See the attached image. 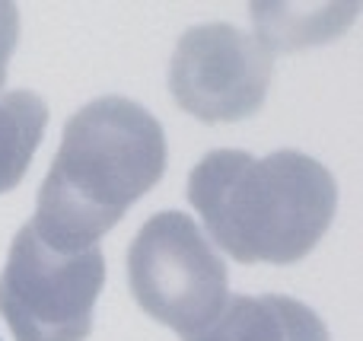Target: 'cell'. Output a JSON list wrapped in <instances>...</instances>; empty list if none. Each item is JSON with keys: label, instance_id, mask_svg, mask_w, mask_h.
<instances>
[{"label": "cell", "instance_id": "obj_6", "mask_svg": "<svg viewBox=\"0 0 363 341\" xmlns=\"http://www.w3.org/2000/svg\"><path fill=\"white\" fill-rule=\"evenodd\" d=\"M182 341H332L319 313L281 294L230 297L211 325Z\"/></svg>", "mask_w": 363, "mask_h": 341}, {"label": "cell", "instance_id": "obj_8", "mask_svg": "<svg viewBox=\"0 0 363 341\" xmlns=\"http://www.w3.org/2000/svg\"><path fill=\"white\" fill-rule=\"evenodd\" d=\"M48 128V106L29 89L0 93V195L23 182L42 134Z\"/></svg>", "mask_w": 363, "mask_h": 341}, {"label": "cell", "instance_id": "obj_3", "mask_svg": "<svg viewBox=\"0 0 363 341\" xmlns=\"http://www.w3.org/2000/svg\"><path fill=\"white\" fill-rule=\"evenodd\" d=\"M102 284L106 259L99 246L55 249L29 220L0 272V316L16 341H86Z\"/></svg>", "mask_w": 363, "mask_h": 341}, {"label": "cell", "instance_id": "obj_4", "mask_svg": "<svg viewBox=\"0 0 363 341\" xmlns=\"http://www.w3.org/2000/svg\"><path fill=\"white\" fill-rule=\"evenodd\" d=\"M128 284L140 310L182 338L211 325L230 300L226 262L182 211H160L138 230Z\"/></svg>", "mask_w": 363, "mask_h": 341}, {"label": "cell", "instance_id": "obj_9", "mask_svg": "<svg viewBox=\"0 0 363 341\" xmlns=\"http://www.w3.org/2000/svg\"><path fill=\"white\" fill-rule=\"evenodd\" d=\"M19 38V13L13 4L0 0V86L6 80V64H10V55L16 48Z\"/></svg>", "mask_w": 363, "mask_h": 341}, {"label": "cell", "instance_id": "obj_2", "mask_svg": "<svg viewBox=\"0 0 363 341\" xmlns=\"http://www.w3.org/2000/svg\"><path fill=\"white\" fill-rule=\"evenodd\" d=\"M188 201L230 259L294 265L332 227L338 185L300 150L262 160L245 150H211L188 176Z\"/></svg>", "mask_w": 363, "mask_h": 341}, {"label": "cell", "instance_id": "obj_7", "mask_svg": "<svg viewBox=\"0 0 363 341\" xmlns=\"http://www.w3.org/2000/svg\"><path fill=\"white\" fill-rule=\"evenodd\" d=\"M357 4H252L255 42L268 55H287L332 42L354 23Z\"/></svg>", "mask_w": 363, "mask_h": 341}, {"label": "cell", "instance_id": "obj_5", "mask_svg": "<svg viewBox=\"0 0 363 341\" xmlns=\"http://www.w3.org/2000/svg\"><path fill=\"white\" fill-rule=\"evenodd\" d=\"M268 83L271 55L233 23L191 26L172 51L169 89L182 112L204 125L252 118Z\"/></svg>", "mask_w": 363, "mask_h": 341}, {"label": "cell", "instance_id": "obj_1", "mask_svg": "<svg viewBox=\"0 0 363 341\" xmlns=\"http://www.w3.org/2000/svg\"><path fill=\"white\" fill-rule=\"evenodd\" d=\"M166 172V134L140 102L102 96L67 118L32 227L55 249H89Z\"/></svg>", "mask_w": 363, "mask_h": 341}]
</instances>
